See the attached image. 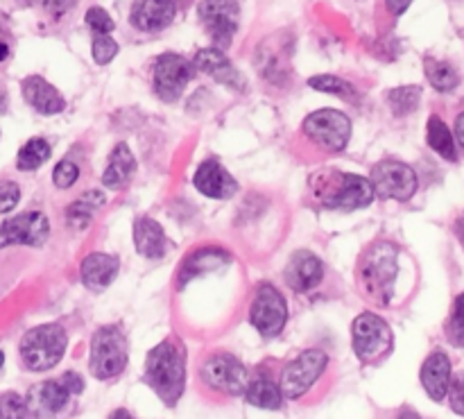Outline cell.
<instances>
[{
	"label": "cell",
	"instance_id": "46",
	"mask_svg": "<svg viewBox=\"0 0 464 419\" xmlns=\"http://www.w3.org/2000/svg\"><path fill=\"white\" fill-rule=\"evenodd\" d=\"M399 419H421L420 415H417L415 411H403L401 415H399Z\"/></svg>",
	"mask_w": 464,
	"mask_h": 419
},
{
	"label": "cell",
	"instance_id": "13",
	"mask_svg": "<svg viewBox=\"0 0 464 419\" xmlns=\"http://www.w3.org/2000/svg\"><path fill=\"white\" fill-rule=\"evenodd\" d=\"M199 18L207 27L208 36L218 50H225L231 45L236 30H238L240 9L236 0H204L199 5Z\"/></svg>",
	"mask_w": 464,
	"mask_h": 419
},
{
	"label": "cell",
	"instance_id": "28",
	"mask_svg": "<svg viewBox=\"0 0 464 419\" xmlns=\"http://www.w3.org/2000/svg\"><path fill=\"white\" fill-rule=\"evenodd\" d=\"M424 71L430 84H433L438 91H442V93L444 91H453L458 86V82H460L456 68L447 62H440V59H430V57L426 59Z\"/></svg>",
	"mask_w": 464,
	"mask_h": 419
},
{
	"label": "cell",
	"instance_id": "21",
	"mask_svg": "<svg viewBox=\"0 0 464 419\" xmlns=\"http://www.w3.org/2000/svg\"><path fill=\"white\" fill-rule=\"evenodd\" d=\"M451 384V361L444 352H433L421 365V385L433 402H442L447 397Z\"/></svg>",
	"mask_w": 464,
	"mask_h": 419
},
{
	"label": "cell",
	"instance_id": "24",
	"mask_svg": "<svg viewBox=\"0 0 464 419\" xmlns=\"http://www.w3.org/2000/svg\"><path fill=\"white\" fill-rule=\"evenodd\" d=\"M136 172V159L134 154L130 152L125 143H118L113 148V152L109 154V163L104 168V175H102V184L107 189H122L131 181Z\"/></svg>",
	"mask_w": 464,
	"mask_h": 419
},
{
	"label": "cell",
	"instance_id": "19",
	"mask_svg": "<svg viewBox=\"0 0 464 419\" xmlns=\"http://www.w3.org/2000/svg\"><path fill=\"white\" fill-rule=\"evenodd\" d=\"M23 98L30 104L32 109H36L44 116H53V113L63 112L66 102H63V95L54 89L50 82H45L44 77L32 75L23 80Z\"/></svg>",
	"mask_w": 464,
	"mask_h": 419
},
{
	"label": "cell",
	"instance_id": "15",
	"mask_svg": "<svg viewBox=\"0 0 464 419\" xmlns=\"http://www.w3.org/2000/svg\"><path fill=\"white\" fill-rule=\"evenodd\" d=\"M193 184L199 193L213 200H227L238 193V181L229 175V171L222 163L213 161V159L199 163Z\"/></svg>",
	"mask_w": 464,
	"mask_h": 419
},
{
	"label": "cell",
	"instance_id": "29",
	"mask_svg": "<svg viewBox=\"0 0 464 419\" xmlns=\"http://www.w3.org/2000/svg\"><path fill=\"white\" fill-rule=\"evenodd\" d=\"M50 157V143L44 139H30L21 150H18L16 166L18 171H36L44 166Z\"/></svg>",
	"mask_w": 464,
	"mask_h": 419
},
{
	"label": "cell",
	"instance_id": "9",
	"mask_svg": "<svg viewBox=\"0 0 464 419\" xmlns=\"http://www.w3.org/2000/svg\"><path fill=\"white\" fill-rule=\"evenodd\" d=\"M326 363H329V358L320 349H308V352L299 354L295 361H290L281 372L279 390L284 399L304 397L317 384L322 372L326 370Z\"/></svg>",
	"mask_w": 464,
	"mask_h": 419
},
{
	"label": "cell",
	"instance_id": "17",
	"mask_svg": "<svg viewBox=\"0 0 464 419\" xmlns=\"http://www.w3.org/2000/svg\"><path fill=\"white\" fill-rule=\"evenodd\" d=\"M175 0H136L131 5L130 21L140 32H159L175 21Z\"/></svg>",
	"mask_w": 464,
	"mask_h": 419
},
{
	"label": "cell",
	"instance_id": "6",
	"mask_svg": "<svg viewBox=\"0 0 464 419\" xmlns=\"http://www.w3.org/2000/svg\"><path fill=\"white\" fill-rule=\"evenodd\" d=\"M352 338L353 352L362 363L381 361V358L392 352L394 345V336L388 322L383 317L374 316V313H362L353 320Z\"/></svg>",
	"mask_w": 464,
	"mask_h": 419
},
{
	"label": "cell",
	"instance_id": "5",
	"mask_svg": "<svg viewBox=\"0 0 464 419\" xmlns=\"http://www.w3.org/2000/svg\"><path fill=\"white\" fill-rule=\"evenodd\" d=\"M127 367V340L118 326H102L91 338L89 370L95 379L107 381Z\"/></svg>",
	"mask_w": 464,
	"mask_h": 419
},
{
	"label": "cell",
	"instance_id": "27",
	"mask_svg": "<svg viewBox=\"0 0 464 419\" xmlns=\"http://www.w3.org/2000/svg\"><path fill=\"white\" fill-rule=\"evenodd\" d=\"M426 136H429V145L444 157L447 161H456L458 152H456V139L449 132V127L444 125V121L440 116H430L429 118V127H426Z\"/></svg>",
	"mask_w": 464,
	"mask_h": 419
},
{
	"label": "cell",
	"instance_id": "4",
	"mask_svg": "<svg viewBox=\"0 0 464 419\" xmlns=\"http://www.w3.org/2000/svg\"><path fill=\"white\" fill-rule=\"evenodd\" d=\"M68 336L59 325H41L27 331L21 340V358L27 370H53L66 352Z\"/></svg>",
	"mask_w": 464,
	"mask_h": 419
},
{
	"label": "cell",
	"instance_id": "10",
	"mask_svg": "<svg viewBox=\"0 0 464 419\" xmlns=\"http://www.w3.org/2000/svg\"><path fill=\"white\" fill-rule=\"evenodd\" d=\"M249 322L263 338H275L288 322V304L272 284H261L249 311Z\"/></svg>",
	"mask_w": 464,
	"mask_h": 419
},
{
	"label": "cell",
	"instance_id": "49",
	"mask_svg": "<svg viewBox=\"0 0 464 419\" xmlns=\"http://www.w3.org/2000/svg\"><path fill=\"white\" fill-rule=\"evenodd\" d=\"M18 5H23V7H27V5H32V0H16Z\"/></svg>",
	"mask_w": 464,
	"mask_h": 419
},
{
	"label": "cell",
	"instance_id": "41",
	"mask_svg": "<svg viewBox=\"0 0 464 419\" xmlns=\"http://www.w3.org/2000/svg\"><path fill=\"white\" fill-rule=\"evenodd\" d=\"M62 381L71 395H80L82 390H84V381H82V376L77 375V372H66V375L62 376Z\"/></svg>",
	"mask_w": 464,
	"mask_h": 419
},
{
	"label": "cell",
	"instance_id": "18",
	"mask_svg": "<svg viewBox=\"0 0 464 419\" xmlns=\"http://www.w3.org/2000/svg\"><path fill=\"white\" fill-rule=\"evenodd\" d=\"M68 399H71V393H68V388L63 385L62 379L44 381V384L34 385V388H30V393H27V413L36 417L57 415L59 411H63Z\"/></svg>",
	"mask_w": 464,
	"mask_h": 419
},
{
	"label": "cell",
	"instance_id": "14",
	"mask_svg": "<svg viewBox=\"0 0 464 419\" xmlns=\"http://www.w3.org/2000/svg\"><path fill=\"white\" fill-rule=\"evenodd\" d=\"M50 236V222L41 211H25L0 225V248L5 245H27L41 248Z\"/></svg>",
	"mask_w": 464,
	"mask_h": 419
},
{
	"label": "cell",
	"instance_id": "2",
	"mask_svg": "<svg viewBox=\"0 0 464 419\" xmlns=\"http://www.w3.org/2000/svg\"><path fill=\"white\" fill-rule=\"evenodd\" d=\"M397 258L399 252L392 243H379L372 245L361 258V275L362 288L372 295V297L381 299V304H388L392 297L394 281H397Z\"/></svg>",
	"mask_w": 464,
	"mask_h": 419
},
{
	"label": "cell",
	"instance_id": "7",
	"mask_svg": "<svg viewBox=\"0 0 464 419\" xmlns=\"http://www.w3.org/2000/svg\"><path fill=\"white\" fill-rule=\"evenodd\" d=\"M304 134L326 152H343L352 139V121L338 109H320L306 116L302 125Z\"/></svg>",
	"mask_w": 464,
	"mask_h": 419
},
{
	"label": "cell",
	"instance_id": "16",
	"mask_svg": "<svg viewBox=\"0 0 464 419\" xmlns=\"http://www.w3.org/2000/svg\"><path fill=\"white\" fill-rule=\"evenodd\" d=\"M284 275L290 288L297 290V293H306V290H313L315 286L322 284L324 266H322V261L313 252L299 249V252H295L293 257H290Z\"/></svg>",
	"mask_w": 464,
	"mask_h": 419
},
{
	"label": "cell",
	"instance_id": "26",
	"mask_svg": "<svg viewBox=\"0 0 464 419\" xmlns=\"http://www.w3.org/2000/svg\"><path fill=\"white\" fill-rule=\"evenodd\" d=\"M245 399H247V404L263 408V411H279L281 404H284V395H281L279 385L272 384L270 379L252 381L245 390Z\"/></svg>",
	"mask_w": 464,
	"mask_h": 419
},
{
	"label": "cell",
	"instance_id": "33",
	"mask_svg": "<svg viewBox=\"0 0 464 419\" xmlns=\"http://www.w3.org/2000/svg\"><path fill=\"white\" fill-rule=\"evenodd\" d=\"M27 404L21 395L5 393L0 395V419H27Z\"/></svg>",
	"mask_w": 464,
	"mask_h": 419
},
{
	"label": "cell",
	"instance_id": "48",
	"mask_svg": "<svg viewBox=\"0 0 464 419\" xmlns=\"http://www.w3.org/2000/svg\"><path fill=\"white\" fill-rule=\"evenodd\" d=\"M7 109V98H5V93H0V113Z\"/></svg>",
	"mask_w": 464,
	"mask_h": 419
},
{
	"label": "cell",
	"instance_id": "1",
	"mask_svg": "<svg viewBox=\"0 0 464 419\" xmlns=\"http://www.w3.org/2000/svg\"><path fill=\"white\" fill-rule=\"evenodd\" d=\"M145 384L166 406H175L186 388V352L179 340H163L148 354Z\"/></svg>",
	"mask_w": 464,
	"mask_h": 419
},
{
	"label": "cell",
	"instance_id": "43",
	"mask_svg": "<svg viewBox=\"0 0 464 419\" xmlns=\"http://www.w3.org/2000/svg\"><path fill=\"white\" fill-rule=\"evenodd\" d=\"M456 139H458V143L464 148V112L458 116V121H456Z\"/></svg>",
	"mask_w": 464,
	"mask_h": 419
},
{
	"label": "cell",
	"instance_id": "34",
	"mask_svg": "<svg viewBox=\"0 0 464 419\" xmlns=\"http://www.w3.org/2000/svg\"><path fill=\"white\" fill-rule=\"evenodd\" d=\"M77 180H80V168H77L75 161L63 159V161H59L57 166H54L53 181L57 189H71Z\"/></svg>",
	"mask_w": 464,
	"mask_h": 419
},
{
	"label": "cell",
	"instance_id": "44",
	"mask_svg": "<svg viewBox=\"0 0 464 419\" xmlns=\"http://www.w3.org/2000/svg\"><path fill=\"white\" fill-rule=\"evenodd\" d=\"M9 57V44L3 34H0V63Z\"/></svg>",
	"mask_w": 464,
	"mask_h": 419
},
{
	"label": "cell",
	"instance_id": "36",
	"mask_svg": "<svg viewBox=\"0 0 464 419\" xmlns=\"http://www.w3.org/2000/svg\"><path fill=\"white\" fill-rule=\"evenodd\" d=\"M118 54V44L109 34H95L93 39V59L98 63H109Z\"/></svg>",
	"mask_w": 464,
	"mask_h": 419
},
{
	"label": "cell",
	"instance_id": "31",
	"mask_svg": "<svg viewBox=\"0 0 464 419\" xmlns=\"http://www.w3.org/2000/svg\"><path fill=\"white\" fill-rule=\"evenodd\" d=\"M311 89L322 91V93H329V95H338V98L344 100H356V89H353L352 82L343 80V77H335V75H317L308 80Z\"/></svg>",
	"mask_w": 464,
	"mask_h": 419
},
{
	"label": "cell",
	"instance_id": "3",
	"mask_svg": "<svg viewBox=\"0 0 464 419\" xmlns=\"http://www.w3.org/2000/svg\"><path fill=\"white\" fill-rule=\"evenodd\" d=\"M322 198V207L334 211H358L374 202V189L367 177L352 175V172H334L322 175V189L317 190Z\"/></svg>",
	"mask_w": 464,
	"mask_h": 419
},
{
	"label": "cell",
	"instance_id": "39",
	"mask_svg": "<svg viewBox=\"0 0 464 419\" xmlns=\"http://www.w3.org/2000/svg\"><path fill=\"white\" fill-rule=\"evenodd\" d=\"M449 402H451V408L458 413V415L464 417V372L460 375L451 376V384H449Z\"/></svg>",
	"mask_w": 464,
	"mask_h": 419
},
{
	"label": "cell",
	"instance_id": "47",
	"mask_svg": "<svg viewBox=\"0 0 464 419\" xmlns=\"http://www.w3.org/2000/svg\"><path fill=\"white\" fill-rule=\"evenodd\" d=\"M458 236H460V240H462V243H464V218H462V220L460 222H458Z\"/></svg>",
	"mask_w": 464,
	"mask_h": 419
},
{
	"label": "cell",
	"instance_id": "25",
	"mask_svg": "<svg viewBox=\"0 0 464 419\" xmlns=\"http://www.w3.org/2000/svg\"><path fill=\"white\" fill-rule=\"evenodd\" d=\"M229 261H231V257L220 248L198 249V252H193L188 258H186L184 268H181L179 284L184 286L186 281H190L193 277L207 275V272L218 270V268H225Z\"/></svg>",
	"mask_w": 464,
	"mask_h": 419
},
{
	"label": "cell",
	"instance_id": "45",
	"mask_svg": "<svg viewBox=\"0 0 464 419\" xmlns=\"http://www.w3.org/2000/svg\"><path fill=\"white\" fill-rule=\"evenodd\" d=\"M109 419H134V417H131L127 411H113L111 417H109Z\"/></svg>",
	"mask_w": 464,
	"mask_h": 419
},
{
	"label": "cell",
	"instance_id": "50",
	"mask_svg": "<svg viewBox=\"0 0 464 419\" xmlns=\"http://www.w3.org/2000/svg\"><path fill=\"white\" fill-rule=\"evenodd\" d=\"M3 363H5V354L0 352V370H3Z\"/></svg>",
	"mask_w": 464,
	"mask_h": 419
},
{
	"label": "cell",
	"instance_id": "35",
	"mask_svg": "<svg viewBox=\"0 0 464 419\" xmlns=\"http://www.w3.org/2000/svg\"><path fill=\"white\" fill-rule=\"evenodd\" d=\"M91 218H93V207L86 200H80V202L71 204L66 209V222L71 227H75V229H86Z\"/></svg>",
	"mask_w": 464,
	"mask_h": 419
},
{
	"label": "cell",
	"instance_id": "30",
	"mask_svg": "<svg viewBox=\"0 0 464 419\" xmlns=\"http://www.w3.org/2000/svg\"><path fill=\"white\" fill-rule=\"evenodd\" d=\"M420 100H421L420 86H399V89H392L388 93V102L394 116H408V113H412L417 107H420Z\"/></svg>",
	"mask_w": 464,
	"mask_h": 419
},
{
	"label": "cell",
	"instance_id": "38",
	"mask_svg": "<svg viewBox=\"0 0 464 419\" xmlns=\"http://www.w3.org/2000/svg\"><path fill=\"white\" fill-rule=\"evenodd\" d=\"M21 200V189L9 180H0V213H9L16 209Z\"/></svg>",
	"mask_w": 464,
	"mask_h": 419
},
{
	"label": "cell",
	"instance_id": "12",
	"mask_svg": "<svg viewBox=\"0 0 464 419\" xmlns=\"http://www.w3.org/2000/svg\"><path fill=\"white\" fill-rule=\"evenodd\" d=\"M195 66L193 62L184 59L181 54L166 53L157 59L154 63V93L163 100V102H175L188 82L193 80Z\"/></svg>",
	"mask_w": 464,
	"mask_h": 419
},
{
	"label": "cell",
	"instance_id": "42",
	"mask_svg": "<svg viewBox=\"0 0 464 419\" xmlns=\"http://www.w3.org/2000/svg\"><path fill=\"white\" fill-rule=\"evenodd\" d=\"M388 3V9L394 14V16H401L408 7H411L412 0H385Z\"/></svg>",
	"mask_w": 464,
	"mask_h": 419
},
{
	"label": "cell",
	"instance_id": "11",
	"mask_svg": "<svg viewBox=\"0 0 464 419\" xmlns=\"http://www.w3.org/2000/svg\"><path fill=\"white\" fill-rule=\"evenodd\" d=\"M199 376H202V381L211 390L222 395H231V397L245 395V390L249 385V375L245 370V365L238 358L229 356V354H216V356L207 358Z\"/></svg>",
	"mask_w": 464,
	"mask_h": 419
},
{
	"label": "cell",
	"instance_id": "20",
	"mask_svg": "<svg viewBox=\"0 0 464 419\" xmlns=\"http://www.w3.org/2000/svg\"><path fill=\"white\" fill-rule=\"evenodd\" d=\"M118 270H121V263H118L116 257H111V254L93 252L82 261L80 275L86 288L100 293V290L109 288V286L113 284V279L118 277Z\"/></svg>",
	"mask_w": 464,
	"mask_h": 419
},
{
	"label": "cell",
	"instance_id": "40",
	"mask_svg": "<svg viewBox=\"0 0 464 419\" xmlns=\"http://www.w3.org/2000/svg\"><path fill=\"white\" fill-rule=\"evenodd\" d=\"M41 5H44L45 12L53 14V16H62V14L71 12V9L75 7L77 0H41Z\"/></svg>",
	"mask_w": 464,
	"mask_h": 419
},
{
	"label": "cell",
	"instance_id": "22",
	"mask_svg": "<svg viewBox=\"0 0 464 419\" xmlns=\"http://www.w3.org/2000/svg\"><path fill=\"white\" fill-rule=\"evenodd\" d=\"M193 66H195V71L207 73V75L216 77L218 82H222V84H227V86H238L240 89V84H243V77H240V73L236 71L234 63L227 59V54L218 48L199 50L193 59Z\"/></svg>",
	"mask_w": 464,
	"mask_h": 419
},
{
	"label": "cell",
	"instance_id": "32",
	"mask_svg": "<svg viewBox=\"0 0 464 419\" xmlns=\"http://www.w3.org/2000/svg\"><path fill=\"white\" fill-rule=\"evenodd\" d=\"M447 336L451 340V345L464 347V293L458 295L456 304H453L451 317H449L447 325Z\"/></svg>",
	"mask_w": 464,
	"mask_h": 419
},
{
	"label": "cell",
	"instance_id": "37",
	"mask_svg": "<svg viewBox=\"0 0 464 419\" xmlns=\"http://www.w3.org/2000/svg\"><path fill=\"white\" fill-rule=\"evenodd\" d=\"M86 25L95 32V34H109L113 30V18L102 7H91L86 12Z\"/></svg>",
	"mask_w": 464,
	"mask_h": 419
},
{
	"label": "cell",
	"instance_id": "23",
	"mask_svg": "<svg viewBox=\"0 0 464 419\" xmlns=\"http://www.w3.org/2000/svg\"><path fill=\"white\" fill-rule=\"evenodd\" d=\"M136 252L145 258H161L166 254V234L152 218H139L134 222Z\"/></svg>",
	"mask_w": 464,
	"mask_h": 419
},
{
	"label": "cell",
	"instance_id": "8",
	"mask_svg": "<svg viewBox=\"0 0 464 419\" xmlns=\"http://www.w3.org/2000/svg\"><path fill=\"white\" fill-rule=\"evenodd\" d=\"M370 184L374 189V195H379V198L406 202L417 193L420 181H417V172L408 163L385 159V161H379L372 168Z\"/></svg>",
	"mask_w": 464,
	"mask_h": 419
}]
</instances>
